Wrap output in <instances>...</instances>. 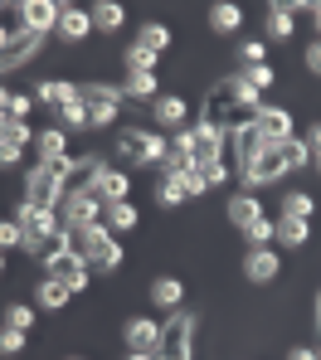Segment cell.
Segmentation results:
<instances>
[{"label":"cell","mask_w":321,"mask_h":360,"mask_svg":"<svg viewBox=\"0 0 321 360\" xmlns=\"http://www.w3.org/2000/svg\"><path fill=\"white\" fill-rule=\"evenodd\" d=\"M68 248L93 268V273H117L122 268V243L107 224H88V229H64Z\"/></svg>","instance_id":"obj_1"},{"label":"cell","mask_w":321,"mask_h":360,"mask_svg":"<svg viewBox=\"0 0 321 360\" xmlns=\"http://www.w3.org/2000/svg\"><path fill=\"white\" fill-rule=\"evenodd\" d=\"M68 166H73V156L54 161V166H34V171L25 176V205H34V210H59V205H64Z\"/></svg>","instance_id":"obj_2"},{"label":"cell","mask_w":321,"mask_h":360,"mask_svg":"<svg viewBox=\"0 0 321 360\" xmlns=\"http://www.w3.org/2000/svg\"><path fill=\"white\" fill-rule=\"evenodd\" d=\"M199 316L195 311H171L166 321H161V346H156V356L161 360H195V336H199V326H195Z\"/></svg>","instance_id":"obj_3"},{"label":"cell","mask_w":321,"mask_h":360,"mask_svg":"<svg viewBox=\"0 0 321 360\" xmlns=\"http://www.w3.org/2000/svg\"><path fill=\"white\" fill-rule=\"evenodd\" d=\"M117 156L122 166H161L166 161V136L146 127H122L117 131Z\"/></svg>","instance_id":"obj_4"},{"label":"cell","mask_w":321,"mask_h":360,"mask_svg":"<svg viewBox=\"0 0 321 360\" xmlns=\"http://www.w3.org/2000/svg\"><path fill=\"white\" fill-rule=\"evenodd\" d=\"M15 224L25 229V253H34L44 239H54L64 224H59V210H34V205H25L20 200V210H15Z\"/></svg>","instance_id":"obj_5"},{"label":"cell","mask_w":321,"mask_h":360,"mask_svg":"<svg viewBox=\"0 0 321 360\" xmlns=\"http://www.w3.org/2000/svg\"><path fill=\"white\" fill-rule=\"evenodd\" d=\"M59 224H64V229L103 224V200H98L93 190H83V195H64V205H59Z\"/></svg>","instance_id":"obj_6"},{"label":"cell","mask_w":321,"mask_h":360,"mask_svg":"<svg viewBox=\"0 0 321 360\" xmlns=\"http://www.w3.org/2000/svg\"><path fill=\"white\" fill-rule=\"evenodd\" d=\"M185 141H190V156L195 166H214L219 161V141H224V127H214V122H190L185 127Z\"/></svg>","instance_id":"obj_7"},{"label":"cell","mask_w":321,"mask_h":360,"mask_svg":"<svg viewBox=\"0 0 321 360\" xmlns=\"http://www.w3.org/2000/svg\"><path fill=\"white\" fill-rule=\"evenodd\" d=\"M44 278H59V283H68V292H83L88 278H93V268H88L73 248H64V253H54V258L44 263Z\"/></svg>","instance_id":"obj_8"},{"label":"cell","mask_w":321,"mask_h":360,"mask_svg":"<svg viewBox=\"0 0 321 360\" xmlns=\"http://www.w3.org/2000/svg\"><path fill=\"white\" fill-rule=\"evenodd\" d=\"M277 176H287V166H282V156H277V146H263L254 161L239 171V180L249 185V190H258V185H273Z\"/></svg>","instance_id":"obj_9"},{"label":"cell","mask_w":321,"mask_h":360,"mask_svg":"<svg viewBox=\"0 0 321 360\" xmlns=\"http://www.w3.org/2000/svg\"><path fill=\"white\" fill-rule=\"evenodd\" d=\"M107 171V156L103 151H88V156H73V166H68V180H64V195H83V190H93V180Z\"/></svg>","instance_id":"obj_10"},{"label":"cell","mask_w":321,"mask_h":360,"mask_svg":"<svg viewBox=\"0 0 321 360\" xmlns=\"http://www.w3.org/2000/svg\"><path fill=\"white\" fill-rule=\"evenodd\" d=\"M244 278H249L254 288L277 283V278H282V258H277L273 248H249V253H244Z\"/></svg>","instance_id":"obj_11"},{"label":"cell","mask_w":321,"mask_h":360,"mask_svg":"<svg viewBox=\"0 0 321 360\" xmlns=\"http://www.w3.org/2000/svg\"><path fill=\"white\" fill-rule=\"evenodd\" d=\"M254 131L263 136V141H287V136H297V127H292V112L287 108H258L254 112Z\"/></svg>","instance_id":"obj_12"},{"label":"cell","mask_w":321,"mask_h":360,"mask_svg":"<svg viewBox=\"0 0 321 360\" xmlns=\"http://www.w3.org/2000/svg\"><path fill=\"white\" fill-rule=\"evenodd\" d=\"M39 49H44V34H20V39H10V44L0 49V78L15 73V68H25Z\"/></svg>","instance_id":"obj_13"},{"label":"cell","mask_w":321,"mask_h":360,"mask_svg":"<svg viewBox=\"0 0 321 360\" xmlns=\"http://www.w3.org/2000/svg\"><path fill=\"white\" fill-rule=\"evenodd\" d=\"M59 15H64L59 0H25V30L30 34H44L49 39V30H59Z\"/></svg>","instance_id":"obj_14"},{"label":"cell","mask_w":321,"mask_h":360,"mask_svg":"<svg viewBox=\"0 0 321 360\" xmlns=\"http://www.w3.org/2000/svg\"><path fill=\"white\" fill-rule=\"evenodd\" d=\"M151 122H156V127H171V131H185V127H190V108H185V98L161 93V98L151 103Z\"/></svg>","instance_id":"obj_15"},{"label":"cell","mask_w":321,"mask_h":360,"mask_svg":"<svg viewBox=\"0 0 321 360\" xmlns=\"http://www.w3.org/2000/svg\"><path fill=\"white\" fill-rule=\"evenodd\" d=\"M39 108H68V103H83L78 98V83H68V78H44V83H34V93H30Z\"/></svg>","instance_id":"obj_16"},{"label":"cell","mask_w":321,"mask_h":360,"mask_svg":"<svg viewBox=\"0 0 321 360\" xmlns=\"http://www.w3.org/2000/svg\"><path fill=\"white\" fill-rule=\"evenodd\" d=\"M122 341H127V351H156V346H161V321H151V316H127Z\"/></svg>","instance_id":"obj_17"},{"label":"cell","mask_w":321,"mask_h":360,"mask_svg":"<svg viewBox=\"0 0 321 360\" xmlns=\"http://www.w3.org/2000/svg\"><path fill=\"white\" fill-rule=\"evenodd\" d=\"M93 195L103 200V205H112V200H131V176L122 166H107L103 176L93 180Z\"/></svg>","instance_id":"obj_18"},{"label":"cell","mask_w":321,"mask_h":360,"mask_svg":"<svg viewBox=\"0 0 321 360\" xmlns=\"http://www.w3.org/2000/svg\"><path fill=\"white\" fill-rule=\"evenodd\" d=\"M78 98H83V108H93V103H107V108H136L127 93H122V83H78Z\"/></svg>","instance_id":"obj_19"},{"label":"cell","mask_w":321,"mask_h":360,"mask_svg":"<svg viewBox=\"0 0 321 360\" xmlns=\"http://www.w3.org/2000/svg\"><path fill=\"white\" fill-rule=\"evenodd\" d=\"M34 156H39V166H54V161H64L68 156V136L59 127H44L39 136H34Z\"/></svg>","instance_id":"obj_20"},{"label":"cell","mask_w":321,"mask_h":360,"mask_svg":"<svg viewBox=\"0 0 321 360\" xmlns=\"http://www.w3.org/2000/svg\"><path fill=\"white\" fill-rule=\"evenodd\" d=\"M258 219H263V200H258L254 190H244V195L229 200V224H234V229H249Z\"/></svg>","instance_id":"obj_21"},{"label":"cell","mask_w":321,"mask_h":360,"mask_svg":"<svg viewBox=\"0 0 321 360\" xmlns=\"http://www.w3.org/2000/svg\"><path fill=\"white\" fill-rule=\"evenodd\" d=\"M209 30H214V34H239V30H244V10H239L234 0H214V5H209Z\"/></svg>","instance_id":"obj_22"},{"label":"cell","mask_w":321,"mask_h":360,"mask_svg":"<svg viewBox=\"0 0 321 360\" xmlns=\"http://www.w3.org/2000/svg\"><path fill=\"white\" fill-rule=\"evenodd\" d=\"M93 34V20H88V10H78V5H64V15H59V39L68 44H83Z\"/></svg>","instance_id":"obj_23"},{"label":"cell","mask_w":321,"mask_h":360,"mask_svg":"<svg viewBox=\"0 0 321 360\" xmlns=\"http://www.w3.org/2000/svg\"><path fill=\"white\" fill-rule=\"evenodd\" d=\"M68 283H59V278H39L34 283V307H44V311H64L68 307Z\"/></svg>","instance_id":"obj_24"},{"label":"cell","mask_w":321,"mask_h":360,"mask_svg":"<svg viewBox=\"0 0 321 360\" xmlns=\"http://www.w3.org/2000/svg\"><path fill=\"white\" fill-rule=\"evenodd\" d=\"M88 20H93V30L117 34V30H122V20H127V10H122L117 0H98V5H88Z\"/></svg>","instance_id":"obj_25"},{"label":"cell","mask_w":321,"mask_h":360,"mask_svg":"<svg viewBox=\"0 0 321 360\" xmlns=\"http://www.w3.org/2000/svg\"><path fill=\"white\" fill-rule=\"evenodd\" d=\"M122 93H127L131 103H146V108H151V103L161 98V78H156V73H127Z\"/></svg>","instance_id":"obj_26"},{"label":"cell","mask_w":321,"mask_h":360,"mask_svg":"<svg viewBox=\"0 0 321 360\" xmlns=\"http://www.w3.org/2000/svg\"><path fill=\"white\" fill-rule=\"evenodd\" d=\"M103 224H107L112 234L136 229V205H131V200H112V205H103Z\"/></svg>","instance_id":"obj_27"},{"label":"cell","mask_w":321,"mask_h":360,"mask_svg":"<svg viewBox=\"0 0 321 360\" xmlns=\"http://www.w3.org/2000/svg\"><path fill=\"white\" fill-rule=\"evenodd\" d=\"M277 156H282V166H287V171H312V151H307V141H302V136L277 141Z\"/></svg>","instance_id":"obj_28"},{"label":"cell","mask_w":321,"mask_h":360,"mask_svg":"<svg viewBox=\"0 0 321 360\" xmlns=\"http://www.w3.org/2000/svg\"><path fill=\"white\" fill-rule=\"evenodd\" d=\"M151 302L166 307V311H176V307L185 302V283H181V278H156V283H151Z\"/></svg>","instance_id":"obj_29"},{"label":"cell","mask_w":321,"mask_h":360,"mask_svg":"<svg viewBox=\"0 0 321 360\" xmlns=\"http://www.w3.org/2000/svg\"><path fill=\"white\" fill-rule=\"evenodd\" d=\"M307 239H312V219H287V214H277V243L302 248Z\"/></svg>","instance_id":"obj_30"},{"label":"cell","mask_w":321,"mask_h":360,"mask_svg":"<svg viewBox=\"0 0 321 360\" xmlns=\"http://www.w3.org/2000/svg\"><path fill=\"white\" fill-rule=\"evenodd\" d=\"M136 44H141V49H151V54H166V49H171V30H166L161 20H151V25H141V30H136Z\"/></svg>","instance_id":"obj_31"},{"label":"cell","mask_w":321,"mask_h":360,"mask_svg":"<svg viewBox=\"0 0 321 360\" xmlns=\"http://www.w3.org/2000/svg\"><path fill=\"white\" fill-rule=\"evenodd\" d=\"M0 34H5V44L20 39V34H30V30H25V0H20V5H5V0H0Z\"/></svg>","instance_id":"obj_32"},{"label":"cell","mask_w":321,"mask_h":360,"mask_svg":"<svg viewBox=\"0 0 321 360\" xmlns=\"http://www.w3.org/2000/svg\"><path fill=\"white\" fill-rule=\"evenodd\" d=\"M263 30H268V39H277V44H282V39H292V15L282 10V0H277V5H268Z\"/></svg>","instance_id":"obj_33"},{"label":"cell","mask_w":321,"mask_h":360,"mask_svg":"<svg viewBox=\"0 0 321 360\" xmlns=\"http://www.w3.org/2000/svg\"><path fill=\"white\" fill-rule=\"evenodd\" d=\"M282 214H287V219H312V214H317V200H312L307 190H287V195H282Z\"/></svg>","instance_id":"obj_34"},{"label":"cell","mask_w":321,"mask_h":360,"mask_svg":"<svg viewBox=\"0 0 321 360\" xmlns=\"http://www.w3.org/2000/svg\"><path fill=\"white\" fill-rule=\"evenodd\" d=\"M0 326H15V331L30 336V326H34V307H30V302H10V307L0 311Z\"/></svg>","instance_id":"obj_35"},{"label":"cell","mask_w":321,"mask_h":360,"mask_svg":"<svg viewBox=\"0 0 321 360\" xmlns=\"http://www.w3.org/2000/svg\"><path fill=\"white\" fill-rule=\"evenodd\" d=\"M156 205H166V210L185 205V185H181V176H161L156 180Z\"/></svg>","instance_id":"obj_36"},{"label":"cell","mask_w":321,"mask_h":360,"mask_svg":"<svg viewBox=\"0 0 321 360\" xmlns=\"http://www.w3.org/2000/svg\"><path fill=\"white\" fill-rule=\"evenodd\" d=\"M219 166H224L229 176H239V171H244V156H239V141H234V131H224V141H219Z\"/></svg>","instance_id":"obj_37"},{"label":"cell","mask_w":321,"mask_h":360,"mask_svg":"<svg viewBox=\"0 0 321 360\" xmlns=\"http://www.w3.org/2000/svg\"><path fill=\"white\" fill-rule=\"evenodd\" d=\"M59 131H88V108H83V103L59 108Z\"/></svg>","instance_id":"obj_38"},{"label":"cell","mask_w":321,"mask_h":360,"mask_svg":"<svg viewBox=\"0 0 321 360\" xmlns=\"http://www.w3.org/2000/svg\"><path fill=\"white\" fill-rule=\"evenodd\" d=\"M0 136H5V141H15V146H34V136H39V131H34L30 122L10 117V122H5V131H0Z\"/></svg>","instance_id":"obj_39"},{"label":"cell","mask_w":321,"mask_h":360,"mask_svg":"<svg viewBox=\"0 0 321 360\" xmlns=\"http://www.w3.org/2000/svg\"><path fill=\"white\" fill-rule=\"evenodd\" d=\"M244 234H249V243H254V248H268V243L277 239V219H268V214H263V219H258V224H249Z\"/></svg>","instance_id":"obj_40"},{"label":"cell","mask_w":321,"mask_h":360,"mask_svg":"<svg viewBox=\"0 0 321 360\" xmlns=\"http://www.w3.org/2000/svg\"><path fill=\"white\" fill-rule=\"evenodd\" d=\"M254 63H268V39H244L239 44V68H254Z\"/></svg>","instance_id":"obj_41"},{"label":"cell","mask_w":321,"mask_h":360,"mask_svg":"<svg viewBox=\"0 0 321 360\" xmlns=\"http://www.w3.org/2000/svg\"><path fill=\"white\" fill-rule=\"evenodd\" d=\"M156 63H161V54H151V49H141V44L127 49V68L131 73H156Z\"/></svg>","instance_id":"obj_42"},{"label":"cell","mask_w":321,"mask_h":360,"mask_svg":"<svg viewBox=\"0 0 321 360\" xmlns=\"http://www.w3.org/2000/svg\"><path fill=\"white\" fill-rule=\"evenodd\" d=\"M239 78H244L254 93H263V88H273V78H277V73H273L268 63H254V68H239Z\"/></svg>","instance_id":"obj_43"},{"label":"cell","mask_w":321,"mask_h":360,"mask_svg":"<svg viewBox=\"0 0 321 360\" xmlns=\"http://www.w3.org/2000/svg\"><path fill=\"white\" fill-rule=\"evenodd\" d=\"M10 248H25V229L15 219H0V253H10Z\"/></svg>","instance_id":"obj_44"},{"label":"cell","mask_w":321,"mask_h":360,"mask_svg":"<svg viewBox=\"0 0 321 360\" xmlns=\"http://www.w3.org/2000/svg\"><path fill=\"white\" fill-rule=\"evenodd\" d=\"M20 351H25V331L0 326V360H5V356H20Z\"/></svg>","instance_id":"obj_45"},{"label":"cell","mask_w":321,"mask_h":360,"mask_svg":"<svg viewBox=\"0 0 321 360\" xmlns=\"http://www.w3.org/2000/svg\"><path fill=\"white\" fill-rule=\"evenodd\" d=\"M117 117H122V108H107V103H93L88 108V127H112Z\"/></svg>","instance_id":"obj_46"},{"label":"cell","mask_w":321,"mask_h":360,"mask_svg":"<svg viewBox=\"0 0 321 360\" xmlns=\"http://www.w3.org/2000/svg\"><path fill=\"white\" fill-rule=\"evenodd\" d=\"M181 185H185V200H195V195H204V190H209V180H204L199 166H190V171L181 176Z\"/></svg>","instance_id":"obj_47"},{"label":"cell","mask_w":321,"mask_h":360,"mask_svg":"<svg viewBox=\"0 0 321 360\" xmlns=\"http://www.w3.org/2000/svg\"><path fill=\"white\" fill-rule=\"evenodd\" d=\"M20 156H25V146H15V141H5V136H0V171L20 166Z\"/></svg>","instance_id":"obj_48"},{"label":"cell","mask_w":321,"mask_h":360,"mask_svg":"<svg viewBox=\"0 0 321 360\" xmlns=\"http://www.w3.org/2000/svg\"><path fill=\"white\" fill-rule=\"evenodd\" d=\"M30 108H34V98H25V93H10V117L30 122Z\"/></svg>","instance_id":"obj_49"},{"label":"cell","mask_w":321,"mask_h":360,"mask_svg":"<svg viewBox=\"0 0 321 360\" xmlns=\"http://www.w3.org/2000/svg\"><path fill=\"white\" fill-rule=\"evenodd\" d=\"M302 63H307V73H321V39H312V44H307Z\"/></svg>","instance_id":"obj_50"},{"label":"cell","mask_w":321,"mask_h":360,"mask_svg":"<svg viewBox=\"0 0 321 360\" xmlns=\"http://www.w3.org/2000/svg\"><path fill=\"white\" fill-rule=\"evenodd\" d=\"M199 171H204V180H209V190H214V185H224V180H229V171H224V166H219V161H214V166H199Z\"/></svg>","instance_id":"obj_51"},{"label":"cell","mask_w":321,"mask_h":360,"mask_svg":"<svg viewBox=\"0 0 321 360\" xmlns=\"http://www.w3.org/2000/svg\"><path fill=\"white\" fill-rule=\"evenodd\" d=\"M302 141H307V151H312V156H321V122H317V127H307V136H302Z\"/></svg>","instance_id":"obj_52"},{"label":"cell","mask_w":321,"mask_h":360,"mask_svg":"<svg viewBox=\"0 0 321 360\" xmlns=\"http://www.w3.org/2000/svg\"><path fill=\"white\" fill-rule=\"evenodd\" d=\"M287 360H317V351H312V346H292V351H287Z\"/></svg>","instance_id":"obj_53"},{"label":"cell","mask_w":321,"mask_h":360,"mask_svg":"<svg viewBox=\"0 0 321 360\" xmlns=\"http://www.w3.org/2000/svg\"><path fill=\"white\" fill-rule=\"evenodd\" d=\"M127 360H161L156 351H127Z\"/></svg>","instance_id":"obj_54"},{"label":"cell","mask_w":321,"mask_h":360,"mask_svg":"<svg viewBox=\"0 0 321 360\" xmlns=\"http://www.w3.org/2000/svg\"><path fill=\"white\" fill-rule=\"evenodd\" d=\"M312 326L321 331V292H317V307H312Z\"/></svg>","instance_id":"obj_55"},{"label":"cell","mask_w":321,"mask_h":360,"mask_svg":"<svg viewBox=\"0 0 321 360\" xmlns=\"http://www.w3.org/2000/svg\"><path fill=\"white\" fill-rule=\"evenodd\" d=\"M312 20H317V39H321V0L312 5Z\"/></svg>","instance_id":"obj_56"},{"label":"cell","mask_w":321,"mask_h":360,"mask_svg":"<svg viewBox=\"0 0 321 360\" xmlns=\"http://www.w3.org/2000/svg\"><path fill=\"white\" fill-rule=\"evenodd\" d=\"M312 171H321V156H312Z\"/></svg>","instance_id":"obj_57"},{"label":"cell","mask_w":321,"mask_h":360,"mask_svg":"<svg viewBox=\"0 0 321 360\" xmlns=\"http://www.w3.org/2000/svg\"><path fill=\"white\" fill-rule=\"evenodd\" d=\"M0 273H5V253H0Z\"/></svg>","instance_id":"obj_58"},{"label":"cell","mask_w":321,"mask_h":360,"mask_svg":"<svg viewBox=\"0 0 321 360\" xmlns=\"http://www.w3.org/2000/svg\"><path fill=\"white\" fill-rule=\"evenodd\" d=\"M68 360H88V356H68Z\"/></svg>","instance_id":"obj_59"},{"label":"cell","mask_w":321,"mask_h":360,"mask_svg":"<svg viewBox=\"0 0 321 360\" xmlns=\"http://www.w3.org/2000/svg\"><path fill=\"white\" fill-rule=\"evenodd\" d=\"M317 360H321V351H317Z\"/></svg>","instance_id":"obj_60"}]
</instances>
